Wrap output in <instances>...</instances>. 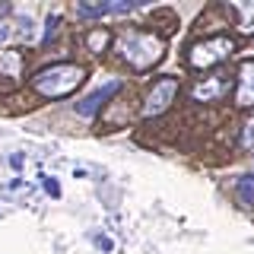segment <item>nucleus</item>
Masks as SVG:
<instances>
[{
    "label": "nucleus",
    "instance_id": "f257e3e1",
    "mask_svg": "<svg viewBox=\"0 0 254 254\" xmlns=\"http://www.w3.org/2000/svg\"><path fill=\"white\" fill-rule=\"evenodd\" d=\"M86 79V70L76 67V64H54V67H45L32 76V89H35L42 99H67L73 95Z\"/></svg>",
    "mask_w": 254,
    "mask_h": 254
},
{
    "label": "nucleus",
    "instance_id": "f03ea898",
    "mask_svg": "<svg viewBox=\"0 0 254 254\" xmlns=\"http://www.w3.org/2000/svg\"><path fill=\"white\" fill-rule=\"evenodd\" d=\"M118 51H121V58L133 70H149L162 58V38L143 35V32H127V35H121V42H118Z\"/></svg>",
    "mask_w": 254,
    "mask_h": 254
},
{
    "label": "nucleus",
    "instance_id": "7ed1b4c3",
    "mask_svg": "<svg viewBox=\"0 0 254 254\" xmlns=\"http://www.w3.org/2000/svg\"><path fill=\"white\" fill-rule=\"evenodd\" d=\"M232 51H235V42L229 35H213V38L197 42L194 48H190V51H188V64L194 70H203V67H213V64H222Z\"/></svg>",
    "mask_w": 254,
    "mask_h": 254
},
{
    "label": "nucleus",
    "instance_id": "20e7f679",
    "mask_svg": "<svg viewBox=\"0 0 254 254\" xmlns=\"http://www.w3.org/2000/svg\"><path fill=\"white\" fill-rule=\"evenodd\" d=\"M175 92H178V79L175 76H162L159 83H153V89H149L146 99H143V118L162 115V111L175 102Z\"/></svg>",
    "mask_w": 254,
    "mask_h": 254
},
{
    "label": "nucleus",
    "instance_id": "39448f33",
    "mask_svg": "<svg viewBox=\"0 0 254 254\" xmlns=\"http://www.w3.org/2000/svg\"><path fill=\"white\" fill-rule=\"evenodd\" d=\"M118 89H121V79H111V83L99 86V89H92L89 95H86V99H79V102H76V115H79V118H92L95 111L105 105V102H108Z\"/></svg>",
    "mask_w": 254,
    "mask_h": 254
},
{
    "label": "nucleus",
    "instance_id": "423d86ee",
    "mask_svg": "<svg viewBox=\"0 0 254 254\" xmlns=\"http://www.w3.org/2000/svg\"><path fill=\"white\" fill-rule=\"evenodd\" d=\"M226 92H229L226 73H213V76H203L200 83L190 89V99H194V102H219Z\"/></svg>",
    "mask_w": 254,
    "mask_h": 254
},
{
    "label": "nucleus",
    "instance_id": "0eeeda50",
    "mask_svg": "<svg viewBox=\"0 0 254 254\" xmlns=\"http://www.w3.org/2000/svg\"><path fill=\"white\" fill-rule=\"evenodd\" d=\"M235 105L238 108H254V61H245L242 67H238Z\"/></svg>",
    "mask_w": 254,
    "mask_h": 254
},
{
    "label": "nucleus",
    "instance_id": "6e6552de",
    "mask_svg": "<svg viewBox=\"0 0 254 254\" xmlns=\"http://www.w3.org/2000/svg\"><path fill=\"white\" fill-rule=\"evenodd\" d=\"M140 3H111V0H102V3H79L76 6V16H83V19H92V16H124V13H133Z\"/></svg>",
    "mask_w": 254,
    "mask_h": 254
},
{
    "label": "nucleus",
    "instance_id": "1a4fd4ad",
    "mask_svg": "<svg viewBox=\"0 0 254 254\" xmlns=\"http://www.w3.org/2000/svg\"><path fill=\"white\" fill-rule=\"evenodd\" d=\"M89 48H92V54H99V48H105V42H108V32H102V29H92L89 32Z\"/></svg>",
    "mask_w": 254,
    "mask_h": 254
},
{
    "label": "nucleus",
    "instance_id": "9d476101",
    "mask_svg": "<svg viewBox=\"0 0 254 254\" xmlns=\"http://www.w3.org/2000/svg\"><path fill=\"white\" fill-rule=\"evenodd\" d=\"M42 188H45V194L61 197V185H58V178H54V175H42Z\"/></svg>",
    "mask_w": 254,
    "mask_h": 254
},
{
    "label": "nucleus",
    "instance_id": "9b49d317",
    "mask_svg": "<svg viewBox=\"0 0 254 254\" xmlns=\"http://www.w3.org/2000/svg\"><path fill=\"white\" fill-rule=\"evenodd\" d=\"M242 146L245 149H254V118L245 121V130H242Z\"/></svg>",
    "mask_w": 254,
    "mask_h": 254
},
{
    "label": "nucleus",
    "instance_id": "f8f14e48",
    "mask_svg": "<svg viewBox=\"0 0 254 254\" xmlns=\"http://www.w3.org/2000/svg\"><path fill=\"white\" fill-rule=\"evenodd\" d=\"M58 22H61V16H48V22H45V42H51V35L58 32Z\"/></svg>",
    "mask_w": 254,
    "mask_h": 254
},
{
    "label": "nucleus",
    "instance_id": "ddd939ff",
    "mask_svg": "<svg viewBox=\"0 0 254 254\" xmlns=\"http://www.w3.org/2000/svg\"><path fill=\"white\" fill-rule=\"evenodd\" d=\"M95 245H99L102 251H111L115 245H111V238H105V235H95Z\"/></svg>",
    "mask_w": 254,
    "mask_h": 254
},
{
    "label": "nucleus",
    "instance_id": "4468645a",
    "mask_svg": "<svg viewBox=\"0 0 254 254\" xmlns=\"http://www.w3.org/2000/svg\"><path fill=\"white\" fill-rule=\"evenodd\" d=\"M6 42H10V26H6V22H0V48H3Z\"/></svg>",
    "mask_w": 254,
    "mask_h": 254
},
{
    "label": "nucleus",
    "instance_id": "2eb2a0df",
    "mask_svg": "<svg viewBox=\"0 0 254 254\" xmlns=\"http://www.w3.org/2000/svg\"><path fill=\"white\" fill-rule=\"evenodd\" d=\"M248 181H251V185H254V169H251V175H248Z\"/></svg>",
    "mask_w": 254,
    "mask_h": 254
}]
</instances>
